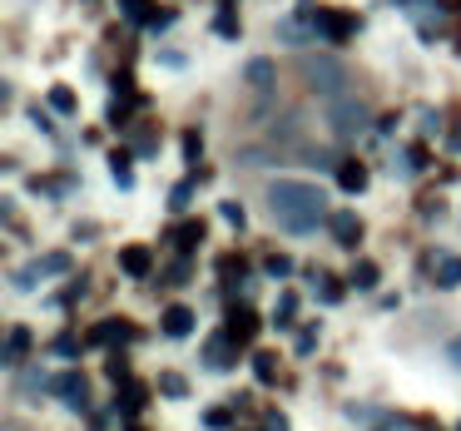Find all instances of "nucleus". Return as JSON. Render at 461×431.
Listing matches in <instances>:
<instances>
[{
	"mask_svg": "<svg viewBox=\"0 0 461 431\" xmlns=\"http://www.w3.org/2000/svg\"><path fill=\"white\" fill-rule=\"evenodd\" d=\"M268 213L283 233L308 238V233H318V223L328 219V193L308 179H273L268 184Z\"/></svg>",
	"mask_w": 461,
	"mask_h": 431,
	"instance_id": "f257e3e1",
	"label": "nucleus"
},
{
	"mask_svg": "<svg viewBox=\"0 0 461 431\" xmlns=\"http://www.w3.org/2000/svg\"><path fill=\"white\" fill-rule=\"evenodd\" d=\"M303 80H308L312 94H328V100H342L348 94V65L342 60H328V55H318V60H303Z\"/></svg>",
	"mask_w": 461,
	"mask_h": 431,
	"instance_id": "f03ea898",
	"label": "nucleus"
},
{
	"mask_svg": "<svg viewBox=\"0 0 461 431\" xmlns=\"http://www.w3.org/2000/svg\"><path fill=\"white\" fill-rule=\"evenodd\" d=\"M328 124H332V134H338V139H352V134L367 124V104L352 100V94H342V100L328 104Z\"/></svg>",
	"mask_w": 461,
	"mask_h": 431,
	"instance_id": "7ed1b4c3",
	"label": "nucleus"
},
{
	"mask_svg": "<svg viewBox=\"0 0 461 431\" xmlns=\"http://www.w3.org/2000/svg\"><path fill=\"white\" fill-rule=\"evenodd\" d=\"M65 273H70V253H45V258H35L25 273H15V288H35V283L65 278Z\"/></svg>",
	"mask_w": 461,
	"mask_h": 431,
	"instance_id": "20e7f679",
	"label": "nucleus"
},
{
	"mask_svg": "<svg viewBox=\"0 0 461 431\" xmlns=\"http://www.w3.org/2000/svg\"><path fill=\"white\" fill-rule=\"evenodd\" d=\"M120 268H124V273H130V278H144V273H149V268H154V253H149V248H144V243H130V248H124V253H120Z\"/></svg>",
	"mask_w": 461,
	"mask_h": 431,
	"instance_id": "39448f33",
	"label": "nucleus"
},
{
	"mask_svg": "<svg viewBox=\"0 0 461 431\" xmlns=\"http://www.w3.org/2000/svg\"><path fill=\"white\" fill-rule=\"evenodd\" d=\"M124 337H134V328H124V322H95L90 328V347H110V342H124Z\"/></svg>",
	"mask_w": 461,
	"mask_h": 431,
	"instance_id": "423d86ee",
	"label": "nucleus"
},
{
	"mask_svg": "<svg viewBox=\"0 0 461 431\" xmlns=\"http://www.w3.org/2000/svg\"><path fill=\"white\" fill-rule=\"evenodd\" d=\"M332 238H338L342 248H357V238H362L357 213H332Z\"/></svg>",
	"mask_w": 461,
	"mask_h": 431,
	"instance_id": "0eeeda50",
	"label": "nucleus"
},
{
	"mask_svg": "<svg viewBox=\"0 0 461 431\" xmlns=\"http://www.w3.org/2000/svg\"><path fill=\"white\" fill-rule=\"evenodd\" d=\"M318 31L328 35V40H348V35L357 31V25H352L348 15H332V11H318Z\"/></svg>",
	"mask_w": 461,
	"mask_h": 431,
	"instance_id": "6e6552de",
	"label": "nucleus"
},
{
	"mask_svg": "<svg viewBox=\"0 0 461 431\" xmlns=\"http://www.w3.org/2000/svg\"><path fill=\"white\" fill-rule=\"evenodd\" d=\"M338 184H342L348 193H362V189H367V169H362L357 159H342V164H338Z\"/></svg>",
	"mask_w": 461,
	"mask_h": 431,
	"instance_id": "1a4fd4ad",
	"label": "nucleus"
},
{
	"mask_svg": "<svg viewBox=\"0 0 461 431\" xmlns=\"http://www.w3.org/2000/svg\"><path fill=\"white\" fill-rule=\"evenodd\" d=\"M164 332H169V337H189L194 332V308H169L164 312Z\"/></svg>",
	"mask_w": 461,
	"mask_h": 431,
	"instance_id": "9d476101",
	"label": "nucleus"
},
{
	"mask_svg": "<svg viewBox=\"0 0 461 431\" xmlns=\"http://www.w3.org/2000/svg\"><path fill=\"white\" fill-rule=\"evenodd\" d=\"M437 283H441V288H456V283H461V258H456V253H441V258H437Z\"/></svg>",
	"mask_w": 461,
	"mask_h": 431,
	"instance_id": "9b49d317",
	"label": "nucleus"
},
{
	"mask_svg": "<svg viewBox=\"0 0 461 431\" xmlns=\"http://www.w3.org/2000/svg\"><path fill=\"white\" fill-rule=\"evenodd\" d=\"M273 80H278V75H273V65H268V60H253V65H249V85H253L258 94H268V90H273Z\"/></svg>",
	"mask_w": 461,
	"mask_h": 431,
	"instance_id": "f8f14e48",
	"label": "nucleus"
},
{
	"mask_svg": "<svg viewBox=\"0 0 461 431\" xmlns=\"http://www.w3.org/2000/svg\"><path fill=\"white\" fill-rule=\"evenodd\" d=\"M60 397L70 401V407H85V397H90V391H85V377H80V372H70V377H60Z\"/></svg>",
	"mask_w": 461,
	"mask_h": 431,
	"instance_id": "ddd939ff",
	"label": "nucleus"
},
{
	"mask_svg": "<svg viewBox=\"0 0 461 431\" xmlns=\"http://www.w3.org/2000/svg\"><path fill=\"white\" fill-rule=\"evenodd\" d=\"M203 362H209V367H229V362H233L229 337H213V342H209V352H203Z\"/></svg>",
	"mask_w": 461,
	"mask_h": 431,
	"instance_id": "4468645a",
	"label": "nucleus"
},
{
	"mask_svg": "<svg viewBox=\"0 0 461 431\" xmlns=\"http://www.w3.org/2000/svg\"><path fill=\"white\" fill-rule=\"evenodd\" d=\"M25 352H31V332H25V328H11V347H5V357L21 362Z\"/></svg>",
	"mask_w": 461,
	"mask_h": 431,
	"instance_id": "2eb2a0df",
	"label": "nucleus"
},
{
	"mask_svg": "<svg viewBox=\"0 0 461 431\" xmlns=\"http://www.w3.org/2000/svg\"><path fill=\"white\" fill-rule=\"evenodd\" d=\"M377 263H357V268H352V283H357V288H377Z\"/></svg>",
	"mask_w": 461,
	"mask_h": 431,
	"instance_id": "dca6fc26",
	"label": "nucleus"
},
{
	"mask_svg": "<svg viewBox=\"0 0 461 431\" xmlns=\"http://www.w3.org/2000/svg\"><path fill=\"white\" fill-rule=\"evenodd\" d=\"M110 169H114V184H120V189H130V184H134L130 159H124V154H114V159H110Z\"/></svg>",
	"mask_w": 461,
	"mask_h": 431,
	"instance_id": "f3484780",
	"label": "nucleus"
},
{
	"mask_svg": "<svg viewBox=\"0 0 461 431\" xmlns=\"http://www.w3.org/2000/svg\"><path fill=\"white\" fill-rule=\"evenodd\" d=\"M194 243H203V223H184L179 229V248H194Z\"/></svg>",
	"mask_w": 461,
	"mask_h": 431,
	"instance_id": "a211bd4d",
	"label": "nucleus"
},
{
	"mask_svg": "<svg viewBox=\"0 0 461 431\" xmlns=\"http://www.w3.org/2000/svg\"><path fill=\"white\" fill-rule=\"evenodd\" d=\"M159 387H164V397H184V391H189V387H184V377H174V372H164Z\"/></svg>",
	"mask_w": 461,
	"mask_h": 431,
	"instance_id": "6ab92c4d",
	"label": "nucleus"
},
{
	"mask_svg": "<svg viewBox=\"0 0 461 431\" xmlns=\"http://www.w3.org/2000/svg\"><path fill=\"white\" fill-rule=\"evenodd\" d=\"M50 104H55V110H60V114H70V110H75V94H70V90H65V85H60V90H50Z\"/></svg>",
	"mask_w": 461,
	"mask_h": 431,
	"instance_id": "aec40b11",
	"label": "nucleus"
},
{
	"mask_svg": "<svg viewBox=\"0 0 461 431\" xmlns=\"http://www.w3.org/2000/svg\"><path fill=\"white\" fill-rule=\"evenodd\" d=\"M288 273H293V263L283 258V253H273V258H268V278H288Z\"/></svg>",
	"mask_w": 461,
	"mask_h": 431,
	"instance_id": "412c9836",
	"label": "nucleus"
},
{
	"mask_svg": "<svg viewBox=\"0 0 461 431\" xmlns=\"http://www.w3.org/2000/svg\"><path fill=\"white\" fill-rule=\"evenodd\" d=\"M253 328H258L253 312H239V318H233V332H243V337H253Z\"/></svg>",
	"mask_w": 461,
	"mask_h": 431,
	"instance_id": "4be33fe9",
	"label": "nucleus"
},
{
	"mask_svg": "<svg viewBox=\"0 0 461 431\" xmlns=\"http://www.w3.org/2000/svg\"><path fill=\"white\" fill-rule=\"evenodd\" d=\"M203 421H209L213 431H223V427H229V421H233V417H229V407H213V411H209V417H203Z\"/></svg>",
	"mask_w": 461,
	"mask_h": 431,
	"instance_id": "5701e85b",
	"label": "nucleus"
},
{
	"mask_svg": "<svg viewBox=\"0 0 461 431\" xmlns=\"http://www.w3.org/2000/svg\"><path fill=\"white\" fill-rule=\"evenodd\" d=\"M293 308H298V298H293V292H283V298H278V322H293Z\"/></svg>",
	"mask_w": 461,
	"mask_h": 431,
	"instance_id": "b1692460",
	"label": "nucleus"
},
{
	"mask_svg": "<svg viewBox=\"0 0 461 431\" xmlns=\"http://www.w3.org/2000/svg\"><path fill=\"white\" fill-rule=\"evenodd\" d=\"M219 213H223V219H229V223H233V229H243V203H223V209H219Z\"/></svg>",
	"mask_w": 461,
	"mask_h": 431,
	"instance_id": "393cba45",
	"label": "nucleus"
},
{
	"mask_svg": "<svg viewBox=\"0 0 461 431\" xmlns=\"http://www.w3.org/2000/svg\"><path fill=\"white\" fill-rule=\"evenodd\" d=\"M253 372H258V382H273V357H253Z\"/></svg>",
	"mask_w": 461,
	"mask_h": 431,
	"instance_id": "a878e982",
	"label": "nucleus"
},
{
	"mask_svg": "<svg viewBox=\"0 0 461 431\" xmlns=\"http://www.w3.org/2000/svg\"><path fill=\"white\" fill-rule=\"evenodd\" d=\"M318 288H322V298H328V302H338V298H342V288H338L332 278H318Z\"/></svg>",
	"mask_w": 461,
	"mask_h": 431,
	"instance_id": "bb28decb",
	"label": "nucleus"
},
{
	"mask_svg": "<svg viewBox=\"0 0 461 431\" xmlns=\"http://www.w3.org/2000/svg\"><path fill=\"white\" fill-rule=\"evenodd\" d=\"M268 431H288V421H283V417H268Z\"/></svg>",
	"mask_w": 461,
	"mask_h": 431,
	"instance_id": "cd10ccee",
	"label": "nucleus"
},
{
	"mask_svg": "<svg viewBox=\"0 0 461 431\" xmlns=\"http://www.w3.org/2000/svg\"><path fill=\"white\" fill-rule=\"evenodd\" d=\"M451 362H456V367H461V337L451 342Z\"/></svg>",
	"mask_w": 461,
	"mask_h": 431,
	"instance_id": "c85d7f7f",
	"label": "nucleus"
}]
</instances>
